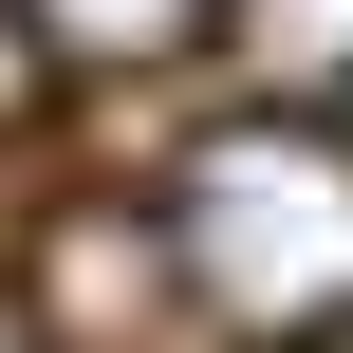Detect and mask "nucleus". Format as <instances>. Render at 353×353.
<instances>
[{
	"instance_id": "obj_1",
	"label": "nucleus",
	"mask_w": 353,
	"mask_h": 353,
	"mask_svg": "<svg viewBox=\"0 0 353 353\" xmlns=\"http://www.w3.org/2000/svg\"><path fill=\"white\" fill-rule=\"evenodd\" d=\"M168 242H186V279H205V316L316 335V316H353V149H316L298 112L205 130L186 186H168Z\"/></svg>"
},
{
	"instance_id": "obj_2",
	"label": "nucleus",
	"mask_w": 353,
	"mask_h": 353,
	"mask_svg": "<svg viewBox=\"0 0 353 353\" xmlns=\"http://www.w3.org/2000/svg\"><path fill=\"white\" fill-rule=\"evenodd\" d=\"M205 19H223V0H37V37H74V56H130V74H149V56H186Z\"/></svg>"
},
{
	"instance_id": "obj_3",
	"label": "nucleus",
	"mask_w": 353,
	"mask_h": 353,
	"mask_svg": "<svg viewBox=\"0 0 353 353\" xmlns=\"http://www.w3.org/2000/svg\"><path fill=\"white\" fill-rule=\"evenodd\" d=\"M242 37H261L279 93H298V74H353V0H242Z\"/></svg>"
},
{
	"instance_id": "obj_4",
	"label": "nucleus",
	"mask_w": 353,
	"mask_h": 353,
	"mask_svg": "<svg viewBox=\"0 0 353 353\" xmlns=\"http://www.w3.org/2000/svg\"><path fill=\"white\" fill-rule=\"evenodd\" d=\"M19 74H37V56H19V19H0V112H19Z\"/></svg>"
},
{
	"instance_id": "obj_5",
	"label": "nucleus",
	"mask_w": 353,
	"mask_h": 353,
	"mask_svg": "<svg viewBox=\"0 0 353 353\" xmlns=\"http://www.w3.org/2000/svg\"><path fill=\"white\" fill-rule=\"evenodd\" d=\"M0 353H37V335H0Z\"/></svg>"
}]
</instances>
